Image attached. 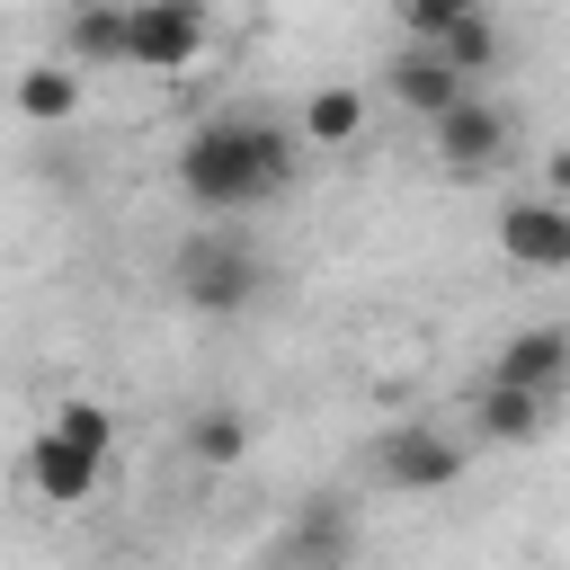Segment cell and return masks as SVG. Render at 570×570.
<instances>
[{
    "mask_svg": "<svg viewBox=\"0 0 570 570\" xmlns=\"http://www.w3.org/2000/svg\"><path fill=\"white\" fill-rule=\"evenodd\" d=\"M294 187V134L267 116H205L178 142V196L196 214H240Z\"/></svg>",
    "mask_w": 570,
    "mask_h": 570,
    "instance_id": "cell-1",
    "label": "cell"
},
{
    "mask_svg": "<svg viewBox=\"0 0 570 570\" xmlns=\"http://www.w3.org/2000/svg\"><path fill=\"white\" fill-rule=\"evenodd\" d=\"M258 285H267L258 249H249L240 232H223V223H205V232H187V240L169 249V294H178L187 312L232 321V312H249V303H258Z\"/></svg>",
    "mask_w": 570,
    "mask_h": 570,
    "instance_id": "cell-2",
    "label": "cell"
},
{
    "mask_svg": "<svg viewBox=\"0 0 570 570\" xmlns=\"http://www.w3.org/2000/svg\"><path fill=\"white\" fill-rule=\"evenodd\" d=\"M428 134H436V160L454 169V178H481V169H499L508 151H517V107H499V98H445L436 116H428Z\"/></svg>",
    "mask_w": 570,
    "mask_h": 570,
    "instance_id": "cell-3",
    "label": "cell"
},
{
    "mask_svg": "<svg viewBox=\"0 0 570 570\" xmlns=\"http://www.w3.org/2000/svg\"><path fill=\"white\" fill-rule=\"evenodd\" d=\"M205 0H125V62L134 71H187L205 53Z\"/></svg>",
    "mask_w": 570,
    "mask_h": 570,
    "instance_id": "cell-4",
    "label": "cell"
},
{
    "mask_svg": "<svg viewBox=\"0 0 570 570\" xmlns=\"http://www.w3.org/2000/svg\"><path fill=\"white\" fill-rule=\"evenodd\" d=\"M454 472H463V445H454L445 428H428V419L374 436V481H383V490H410V499H419V490H445Z\"/></svg>",
    "mask_w": 570,
    "mask_h": 570,
    "instance_id": "cell-5",
    "label": "cell"
},
{
    "mask_svg": "<svg viewBox=\"0 0 570 570\" xmlns=\"http://www.w3.org/2000/svg\"><path fill=\"white\" fill-rule=\"evenodd\" d=\"M499 249H508L517 267H534V276L570 267V214H561V196H517V205L499 214Z\"/></svg>",
    "mask_w": 570,
    "mask_h": 570,
    "instance_id": "cell-6",
    "label": "cell"
},
{
    "mask_svg": "<svg viewBox=\"0 0 570 570\" xmlns=\"http://www.w3.org/2000/svg\"><path fill=\"white\" fill-rule=\"evenodd\" d=\"M383 89H392V98H401L410 116H436V107H445V98H463L472 80H463V71H454V62H445V53L428 45V36H410V45H401V53L383 62Z\"/></svg>",
    "mask_w": 570,
    "mask_h": 570,
    "instance_id": "cell-7",
    "label": "cell"
},
{
    "mask_svg": "<svg viewBox=\"0 0 570 570\" xmlns=\"http://www.w3.org/2000/svg\"><path fill=\"white\" fill-rule=\"evenodd\" d=\"M98 463H107V454H89V445H71L62 428H45V436L27 445V490L53 499V508H71V499L98 490Z\"/></svg>",
    "mask_w": 570,
    "mask_h": 570,
    "instance_id": "cell-8",
    "label": "cell"
},
{
    "mask_svg": "<svg viewBox=\"0 0 570 570\" xmlns=\"http://www.w3.org/2000/svg\"><path fill=\"white\" fill-rule=\"evenodd\" d=\"M499 383H525V392H552L561 401V383H570V330H552V321H534V330H517L508 347H499V365H490Z\"/></svg>",
    "mask_w": 570,
    "mask_h": 570,
    "instance_id": "cell-9",
    "label": "cell"
},
{
    "mask_svg": "<svg viewBox=\"0 0 570 570\" xmlns=\"http://www.w3.org/2000/svg\"><path fill=\"white\" fill-rule=\"evenodd\" d=\"M543 419H552V392H525V383H481V401H472V428L490 436V445H534L543 436Z\"/></svg>",
    "mask_w": 570,
    "mask_h": 570,
    "instance_id": "cell-10",
    "label": "cell"
},
{
    "mask_svg": "<svg viewBox=\"0 0 570 570\" xmlns=\"http://www.w3.org/2000/svg\"><path fill=\"white\" fill-rule=\"evenodd\" d=\"M62 62H80V71L125 62V0H80L62 27Z\"/></svg>",
    "mask_w": 570,
    "mask_h": 570,
    "instance_id": "cell-11",
    "label": "cell"
},
{
    "mask_svg": "<svg viewBox=\"0 0 570 570\" xmlns=\"http://www.w3.org/2000/svg\"><path fill=\"white\" fill-rule=\"evenodd\" d=\"M18 116L27 125H71L80 116V62H27L18 71Z\"/></svg>",
    "mask_w": 570,
    "mask_h": 570,
    "instance_id": "cell-12",
    "label": "cell"
},
{
    "mask_svg": "<svg viewBox=\"0 0 570 570\" xmlns=\"http://www.w3.org/2000/svg\"><path fill=\"white\" fill-rule=\"evenodd\" d=\"M276 552H285V561H347V552H356V517H347L338 499H312L303 525L276 534Z\"/></svg>",
    "mask_w": 570,
    "mask_h": 570,
    "instance_id": "cell-13",
    "label": "cell"
},
{
    "mask_svg": "<svg viewBox=\"0 0 570 570\" xmlns=\"http://www.w3.org/2000/svg\"><path fill=\"white\" fill-rule=\"evenodd\" d=\"M463 80H481V71H499V27H490V9H463V18H445L436 36H428Z\"/></svg>",
    "mask_w": 570,
    "mask_h": 570,
    "instance_id": "cell-14",
    "label": "cell"
},
{
    "mask_svg": "<svg viewBox=\"0 0 570 570\" xmlns=\"http://www.w3.org/2000/svg\"><path fill=\"white\" fill-rule=\"evenodd\" d=\"M356 134H365V98H356V89L330 80V89L303 98V142H330V151H338V142H356Z\"/></svg>",
    "mask_w": 570,
    "mask_h": 570,
    "instance_id": "cell-15",
    "label": "cell"
},
{
    "mask_svg": "<svg viewBox=\"0 0 570 570\" xmlns=\"http://www.w3.org/2000/svg\"><path fill=\"white\" fill-rule=\"evenodd\" d=\"M187 454L214 463V472L240 463V454H249V419H240V410H196V419H187Z\"/></svg>",
    "mask_w": 570,
    "mask_h": 570,
    "instance_id": "cell-16",
    "label": "cell"
},
{
    "mask_svg": "<svg viewBox=\"0 0 570 570\" xmlns=\"http://www.w3.org/2000/svg\"><path fill=\"white\" fill-rule=\"evenodd\" d=\"M53 428H62L71 445H89V454H107V445H116V410H107V401H62V410H53Z\"/></svg>",
    "mask_w": 570,
    "mask_h": 570,
    "instance_id": "cell-17",
    "label": "cell"
},
{
    "mask_svg": "<svg viewBox=\"0 0 570 570\" xmlns=\"http://www.w3.org/2000/svg\"><path fill=\"white\" fill-rule=\"evenodd\" d=\"M463 9H481V0H401V27H410V36H436V27L463 18Z\"/></svg>",
    "mask_w": 570,
    "mask_h": 570,
    "instance_id": "cell-18",
    "label": "cell"
}]
</instances>
